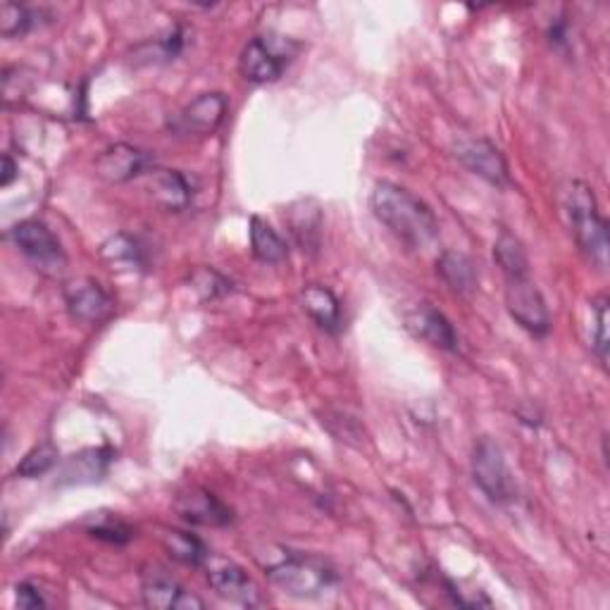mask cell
Instances as JSON below:
<instances>
[{
	"label": "cell",
	"instance_id": "obj_1",
	"mask_svg": "<svg viewBox=\"0 0 610 610\" xmlns=\"http://www.w3.org/2000/svg\"><path fill=\"white\" fill-rule=\"evenodd\" d=\"M375 218L410 248H424L439 236L434 210L420 196L393 181H379L370 196Z\"/></svg>",
	"mask_w": 610,
	"mask_h": 610
},
{
	"label": "cell",
	"instance_id": "obj_2",
	"mask_svg": "<svg viewBox=\"0 0 610 610\" xmlns=\"http://www.w3.org/2000/svg\"><path fill=\"white\" fill-rule=\"evenodd\" d=\"M563 215L567 220V226L577 241L581 253L599 267H608V222L599 212V203L596 196L589 189V184L573 179L565 184L563 189Z\"/></svg>",
	"mask_w": 610,
	"mask_h": 610
},
{
	"label": "cell",
	"instance_id": "obj_3",
	"mask_svg": "<svg viewBox=\"0 0 610 610\" xmlns=\"http://www.w3.org/2000/svg\"><path fill=\"white\" fill-rule=\"evenodd\" d=\"M267 577L275 587L296 599H318L339 581L334 567L320 558L301 556V553H291L277 565H269Z\"/></svg>",
	"mask_w": 610,
	"mask_h": 610
},
{
	"label": "cell",
	"instance_id": "obj_4",
	"mask_svg": "<svg viewBox=\"0 0 610 610\" xmlns=\"http://www.w3.org/2000/svg\"><path fill=\"white\" fill-rule=\"evenodd\" d=\"M298 51H301V46L291 38H284L277 34L255 36L244 46V51H241L239 69L251 84H273L284 75V69L291 65Z\"/></svg>",
	"mask_w": 610,
	"mask_h": 610
},
{
	"label": "cell",
	"instance_id": "obj_5",
	"mask_svg": "<svg viewBox=\"0 0 610 610\" xmlns=\"http://www.w3.org/2000/svg\"><path fill=\"white\" fill-rule=\"evenodd\" d=\"M473 479L479 491L496 506H508L518 499L513 473L506 463L501 446L491 439H479L473 448Z\"/></svg>",
	"mask_w": 610,
	"mask_h": 610
},
{
	"label": "cell",
	"instance_id": "obj_6",
	"mask_svg": "<svg viewBox=\"0 0 610 610\" xmlns=\"http://www.w3.org/2000/svg\"><path fill=\"white\" fill-rule=\"evenodd\" d=\"M10 241L20 248V253L44 275H60L65 269V251L44 222L24 220L10 230Z\"/></svg>",
	"mask_w": 610,
	"mask_h": 610
},
{
	"label": "cell",
	"instance_id": "obj_7",
	"mask_svg": "<svg viewBox=\"0 0 610 610\" xmlns=\"http://www.w3.org/2000/svg\"><path fill=\"white\" fill-rule=\"evenodd\" d=\"M506 308L524 332L532 336H546L551 332V313L542 291L530 277L508 279Z\"/></svg>",
	"mask_w": 610,
	"mask_h": 610
},
{
	"label": "cell",
	"instance_id": "obj_8",
	"mask_svg": "<svg viewBox=\"0 0 610 610\" xmlns=\"http://www.w3.org/2000/svg\"><path fill=\"white\" fill-rule=\"evenodd\" d=\"M456 158L470 169L473 175L489 181L491 187H508L510 173L503 153L489 138H463L456 144Z\"/></svg>",
	"mask_w": 610,
	"mask_h": 610
},
{
	"label": "cell",
	"instance_id": "obj_9",
	"mask_svg": "<svg viewBox=\"0 0 610 610\" xmlns=\"http://www.w3.org/2000/svg\"><path fill=\"white\" fill-rule=\"evenodd\" d=\"M226 108H230V103H226L224 93H203L169 122V130L184 136L212 134L224 122Z\"/></svg>",
	"mask_w": 610,
	"mask_h": 610
},
{
	"label": "cell",
	"instance_id": "obj_10",
	"mask_svg": "<svg viewBox=\"0 0 610 610\" xmlns=\"http://www.w3.org/2000/svg\"><path fill=\"white\" fill-rule=\"evenodd\" d=\"M406 330L420 342H428L439 351L456 353L458 351V334L453 330L451 320L430 303H422L406 313Z\"/></svg>",
	"mask_w": 610,
	"mask_h": 610
},
{
	"label": "cell",
	"instance_id": "obj_11",
	"mask_svg": "<svg viewBox=\"0 0 610 610\" xmlns=\"http://www.w3.org/2000/svg\"><path fill=\"white\" fill-rule=\"evenodd\" d=\"M67 313L77 322L98 324L112 315V301L103 287L93 279H77L65 287Z\"/></svg>",
	"mask_w": 610,
	"mask_h": 610
},
{
	"label": "cell",
	"instance_id": "obj_12",
	"mask_svg": "<svg viewBox=\"0 0 610 610\" xmlns=\"http://www.w3.org/2000/svg\"><path fill=\"white\" fill-rule=\"evenodd\" d=\"M153 163L155 160L151 153L134 148L130 144H115L98 155L96 173H98V177L110 184H124L138 175L151 173Z\"/></svg>",
	"mask_w": 610,
	"mask_h": 610
},
{
	"label": "cell",
	"instance_id": "obj_13",
	"mask_svg": "<svg viewBox=\"0 0 610 610\" xmlns=\"http://www.w3.org/2000/svg\"><path fill=\"white\" fill-rule=\"evenodd\" d=\"M208 585L220 596V599L230 603L244 606V608H255L263 603L258 585L248 577L244 567H239L234 563L212 567L208 573Z\"/></svg>",
	"mask_w": 610,
	"mask_h": 610
},
{
	"label": "cell",
	"instance_id": "obj_14",
	"mask_svg": "<svg viewBox=\"0 0 610 610\" xmlns=\"http://www.w3.org/2000/svg\"><path fill=\"white\" fill-rule=\"evenodd\" d=\"M112 461H115V451L110 446L84 448L63 463L58 485L69 487V485H93V481H101L108 475Z\"/></svg>",
	"mask_w": 610,
	"mask_h": 610
},
{
	"label": "cell",
	"instance_id": "obj_15",
	"mask_svg": "<svg viewBox=\"0 0 610 610\" xmlns=\"http://www.w3.org/2000/svg\"><path fill=\"white\" fill-rule=\"evenodd\" d=\"M175 508L181 520L191 524H203V528H224V524L234 520L232 508L224 506L215 493L206 489H193L179 496Z\"/></svg>",
	"mask_w": 610,
	"mask_h": 610
},
{
	"label": "cell",
	"instance_id": "obj_16",
	"mask_svg": "<svg viewBox=\"0 0 610 610\" xmlns=\"http://www.w3.org/2000/svg\"><path fill=\"white\" fill-rule=\"evenodd\" d=\"M141 599L153 610H203L206 603L196 594L187 591L175 579L165 575L146 577L141 587Z\"/></svg>",
	"mask_w": 610,
	"mask_h": 610
},
{
	"label": "cell",
	"instance_id": "obj_17",
	"mask_svg": "<svg viewBox=\"0 0 610 610\" xmlns=\"http://www.w3.org/2000/svg\"><path fill=\"white\" fill-rule=\"evenodd\" d=\"M301 301H303V310L318 322L320 330H324L328 334L342 332V328H344L342 303H339V298L330 289L318 287V284H310V287L303 289Z\"/></svg>",
	"mask_w": 610,
	"mask_h": 610
},
{
	"label": "cell",
	"instance_id": "obj_18",
	"mask_svg": "<svg viewBox=\"0 0 610 610\" xmlns=\"http://www.w3.org/2000/svg\"><path fill=\"white\" fill-rule=\"evenodd\" d=\"M151 187L155 201L167 210H184L191 203V181L179 169H151Z\"/></svg>",
	"mask_w": 610,
	"mask_h": 610
},
{
	"label": "cell",
	"instance_id": "obj_19",
	"mask_svg": "<svg viewBox=\"0 0 610 610\" xmlns=\"http://www.w3.org/2000/svg\"><path fill=\"white\" fill-rule=\"evenodd\" d=\"M436 273L461 296H467L477 289V267L461 251H444L439 255Z\"/></svg>",
	"mask_w": 610,
	"mask_h": 610
},
{
	"label": "cell",
	"instance_id": "obj_20",
	"mask_svg": "<svg viewBox=\"0 0 610 610\" xmlns=\"http://www.w3.org/2000/svg\"><path fill=\"white\" fill-rule=\"evenodd\" d=\"M248 234H251L253 255L258 260L269 263V265H277V263H284V260L289 258L287 241H284L263 218H258V215L251 218Z\"/></svg>",
	"mask_w": 610,
	"mask_h": 610
},
{
	"label": "cell",
	"instance_id": "obj_21",
	"mask_svg": "<svg viewBox=\"0 0 610 610\" xmlns=\"http://www.w3.org/2000/svg\"><path fill=\"white\" fill-rule=\"evenodd\" d=\"M291 218V232L298 241V246L303 251L315 253L320 246V230H322V215L315 201H301L289 210Z\"/></svg>",
	"mask_w": 610,
	"mask_h": 610
},
{
	"label": "cell",
	"instance_id": "obj_22",
	"mask_svg": "<svg viewBox=\"0 0 610 610\" xmlns=\"http://www.w3.org/2000/svg\"><path fill=\"white\" fill-rule=\"evenodd\" d=\"M493 260L503 269L506 279L530 277V260H528V253L522 248V241L515 234H510L508 230H503L499 239H496Z\"/></svg>",
	"mask_w": 610,
	"mask_h": 610
},
{
	"label": "cell",
	"instance_id": "obj_23",
	"mask_svg": "<svg viewBox=\"0 0 610 610\" xmlns=\"http://www.w3.org/2000/svg\"><path fill=\"white\" fill-rule=\"evenodd\" d=\"M163 546L169 553V558H175L184 565H191V567H201L210 556L201 539L191 532H184V530L165 532Z\"/></svg>",
	"mask_w": 610,
	"mask_h": 610
},
{
	"label": "cell",
	"instance_id": "obj_24",
	"mask_svg": "<svg viewBox=\"0 0 610 610\" xmlns=\"http://www.w3.org/2000/svg\"><path fill=\"white\" fill-rule=\"evenodd\" d=\"M60 461V453L51 442H44L34 446L26 456L22 458V463L15 467V475L24 477V479H36L41 475L51 473L55 465Z\"/></svg>",
	"mask_w": 610,
	"mask_h": 610
},
{
	"label": "cell",
	"instance_id": "obj_25",
	"mask_svg": "<svg viewBox=\"0 0 610 610\" xmlns=\"http://www.w3.org/2000/svg\"><path fill=\"white\" fill-rule=\"evenodd\" d=\"M36 24V12L20 3H3L0 8V34L3 38H22Z\"/></svg>",
	"mask_w": 610,
	"mask_h": 610
},
{
	"label": "cell",
	"instance_id": "obj_26",
	"mask_svg": "<svg viewBox=\"0 0 610 610\" xmlns=\"http://www.w3.org/2000/svg\"><path fill=\"white\" fill-rule=\"evenodd\" d=\"M101 253H103V258L110 260V263H130V265H136V267L146 263L144 260V248L138 246L136 239L126 236V234H118V236H112L110 241H106Z\"/></svg>",
	"mask_w": 610,
	"mask_h": 610
},
{
	"label": "cell",
	"instance_id": "obj_27",
	"mask_svg": "<svg viewBox=\"0 0 610 610\" xmlns=\"http://www.w3.org/2000/svg\"><path fill=\"white\" fill-rule=\"evenodd\" d=\"M191 284H193V289L201 293L203 301H215V298L226 296L232 291V281L222 277L220 273H215V269H210V267L196 269L193 277H191Z\"/></svg>",
	"mask_w": 610,
	"mask_h": 610
},
{
	"label": "cell",
	"instance_id": "obj_28",
	"mask_svg": "<svg viewBox=\"0 0 610 610\" xmlns=\"http://www.w3.org/2000/svg\"><path fill=\"white\" fill-rule=\"evenodd\" d=\"M87 532L93 539H101V542H110V544H126L134 536L130 524H124L118 518H101L98 522H93Z\"/></svg>",
	"mask_w": 610,
	"mask_h": 610
},
{
	"label": "cell",
	"instance_id": "obj_29",
	"mask_svg": "<svg viewBox=\"0 0 610 610\" xmlns=\"http://www.w3.org/2000/svg\"><path fill=\"white\" fill-rule=\"evenodd\" d=\"M594 313H596V334H591V348L599 356L601 365L608 363V298L599 296L594 301Z\"/></svg>",
	"mask_w": 610,
	"mask_h": 610
},
{
	"label": "cell",
	"instance_id": "obj_30",
	"mask_svg": "<svg viewBox=\"0 0 610 610\" xmlns=\"http://www.w3.org/2000/svg\"><path fill=\"white\" fill-rule=\"evenodd\" d=\"M15 601L20 608L24 610H36V608H46V599L41 596V591L30 585V581H22V585H18L15 589Z\"/></svg>",
	"mask_w": 610,
	"mask_h": 610
},
{
	"label": "cell",
	"instance_id": "obj_31",
	"mask_svg": "<svg viewBox=\"0 0 610 610\" xmlns=\"http://www.w3.org/2000/svg\"><path fill=\"white\" fill-rule=\"evenodd\" d=\"M546 36H548V44L556 48V51H567V48H570V26H567V22L563 18L551 22Z\"/></svg>",
	"mask_w": 610,
	"mask_h": 610
},
{
	"label": "cell",
	"instance_id": "obj_32",
	"mask_svg": "<svg viewBox=\"0 0 610 610\" xmlns=\"http://www.w3.org/2000/svg\"><path fill=\"white\" fill-rule=\"evenodd\" d=\"M15 177H18V165H15V160H12L10 155L5 153V155H3V177H0V187H10V184L15 181Z\"/></svg>",
	"mask_w": 610,
	"mask_h": 610
}]
</instances>
